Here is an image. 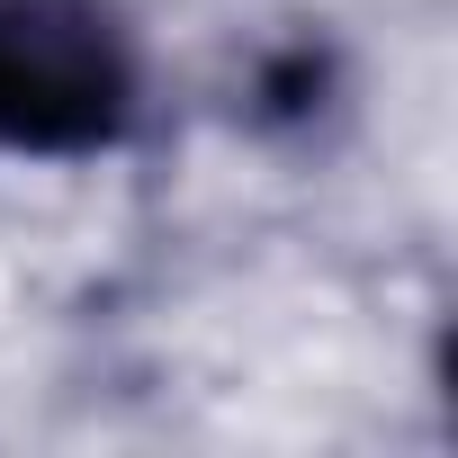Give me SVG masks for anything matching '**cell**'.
<instances>
[{"instance_id":"obj_1","label":"cell","mask_w":458,"mask_h":458,"mask_svg":"<svg viewBox=\"0 0 458 458\" xmlns=\"http://www.w3.org/2000/svg\"><path fill=\"white\" fill-rule=\"evenodd\" d=\"M135 126V46L108 0H0V153L90 162Z\"/></svg>"}]
</instances>
